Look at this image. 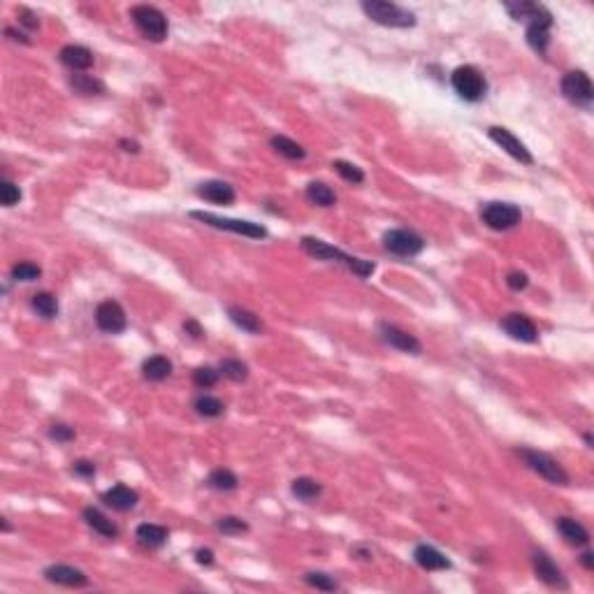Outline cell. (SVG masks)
<instances>
[{
  "instance_id": "277c9868",
  "label": "cell",
  "mask_w": 594,
  "mask_h": 594,
  "mask_svg": "<svg viewBox=\"0 0 594 594\" xmlns=\"http://www.w3.org/2000/svg\"><path fill=\"white\" fill-rule=\"evenodd\" d=\"M451 84L455 88V93L467 102H478L487 91L485 77L474 68V65H460L458 70H453Z\"/></svg>"
},
{
  "instance_id": "9c48e42d",
  "label": "cell",
  "mask_w": 594,
  "mask_h": 594,
  "mask_svg": "<svg viewBox=\"0 0 594 594\" xmlns=\"http://www.w3.org/2000/svg\"><path fill=\"white\" fill-rule=\"evenodd\" d=\"M95 323H97V328L102 332H107V335H119V332L126 330L128 319H126L124 307L119 302L105 299V302H100L95 309Z\"/></svg>"
},
{
  "instance_id": "52a82bcc",
  "label": "cell",
  "mask_w": 594,
  "mask_h": 594,
  "mask_svg": "<svg viewBox=\"0 0 594 594\" xmlns=\"http://www.w3.org/2000/svg\"><path fill=\"white\" fill-rule=\"evenodd\" d=\"M481 218L492 230H511L520 223L523 214L516 205H509V202H487L481 209Z\"/></svg>"
},
{
  "instance_id": "bcb514c9",
  "label": "cell",
  "mask_w": 594,
  "mask_h": 594,
  "mask_svg": "<svg viewBox=\"0 0 594 594\" xmlns=\"http://www.w3.org/2000/svg\"><path fill=\"white\" fill-rule=\"evenodd\" d=\"M121 146H126V151H137V144H135V142H121Z\"/></svg>"
},
{
  "instance_id": "83f0119b",
  "label": "cell",
  "mask_w": 594,
  "mask_h": 594,
  "mask_svg": "<svg viewBox=\"0 0 594 594\" xmlns=\"http://www.w3.org/2000/svg\"><path fill=\"white\" fill-rule=\"evenodd\" d=\"M321 492L323 487L314 478H297V481H292V494L302 501H316L321 497Z\"/></svg>"
},
{
  "instance_id": "5bb4252c",
  "label": "cell",
  "mask_w": 594,
  "mask_h": 594,
  "mask_svg": "<svg viewBox=\"0 0 594 594\" xmlns=\"http://www.w3.org/2000/svg\"><path fill=\"white\" fill-rule=\"evenodd\" d=\"M381 337H384L386 344L397 348V351H404V353H411V355H418L422 351L420 341L413 335H409L406 330H400L397 325L384 323V325H381Z\"/></svg>"
},
{
  "instance_id": "2e32d148",
  "label": "cell",
  "mask_w": 594,
  "mask_h": 594,
  "mask_svg": "<svg viewBox=\"0 0 594 594\" xmlns=\"http://www.w3.org/2000/svg\"><path fill=\"white\" fill-rule=\"evenodd\" d=\"M44 578L49 583L63 585V588H86L88 578L75 566H65V564H54L44 571Z\"/></svg>"
},
{
  "instance_id": "cb8c5ba5",
  "label": "cell",
  "mask_w": 594,
  "mask_h": 594,
  "mask_svg": "<svg viewBox=\"0 0 594 594\" xmlns=\"http://www.w3.org/2000/svg\"><path fill=\"white\" fill-rule=\"evenodd\" d=\"M142 372H144V379H149V381H165L170 374H172V362L162 355H151L149 360H144Z\"/></svg>"
},
{
  "instance_id": "6da1fadb",
  "label": "cell",
  "mask_w": 594,
  "mask_h": 594,
  "mask_svg": "<svg viewBox=\"0 0 594 594\" xmlns=\"http://www.w3.org/2000/svg\"><path fill=\"white\" fill-rule=\"evenodd\" d=\"M302 249L307 251L309 256L319 258V260H332V263H344L348 270L357 276H369L374 272V265L367 263V260H360V258H353L344 254V251H339L335 246H330V244H325L321 239H314V237H304L302 239Z\"/></svg>"
},
{
  "instance_id": "f6af8a7d",
  "label": "cell",
  "mask_w": 594,
  "mask_h": 594,
  "mask_svg": "<svg viewBox=\"0 0 594 594\" xmlns=\"http://www.w3.org/2000/svg\"><path fill=\"white\" fill-rule=\"evenodd\" d=\"M583 564H585V569H592V566H594L592 552H585V555H583Z\"/></svg>"
},
{
  "instance_id": "d4e9b609",
  "label": "cell",
  "mask_w": 594,
  "mask_h": 594,
  "mask_svg": "<svg viewBox=\"0 0 594 594\" xmlns=\"http://www.w3.org/2000/svg\"><path fill=\"white\" fill-rule=\"evenodd\" d=\"M307 200L314 202V205H319V207H335L337 205L335 191H332L328 184H321V182H314V184L307 186Z\"/></svg>"
},
{
  "instance_id": "ab89813d",
  "label": "cell",
  "mask_w": 594,
  "mask_h": 594,
  "mask_svg": "<svg viewBox=\"0 0 594 594\" xmlns=\"http://www.w3.org/2000/svg\"><path fill=\"white\" fill-rule=\"evenodd\" d=\"M49 436L56 439V441H70V439H75V429L68 425H54L49 429Z\"/></svg>"
},
{
  "instance_id": "74e56055",
  "label": "cell",
  "mask_w": 594,
  "mask_h": 594,
  "mask_svg": "<svg viewBox=\"0 0 594 594\" xmlns=\"http://www.w3.org/2000/svg\"><path fill=\"white\" fill-rule=\"evenodd\" d=\"M216 527H218V532H223V534H244V532H249V525L244 523V520H239V518H221Z\"/></svg>"
},
{
  "instance_id": "f35d334b",
  "label": "cell",
  "mask_w": 594,
  "mask_h": 594,
  "mask_svg": "<svg viewBox=\"0 0 594 594\" xmlns=\"http://www.w3.org/2000/svg\"><path fill=\"white\" fill-rule=\"evenodd\" d=\"M304 581L311 585L316 590H325V592H335L337 590V583L330 578L328 574H307Z\"/></svg>"
},
{
  "instance_id": "603a6c76",
  "label": "cell",
  "mask_w": 594,
  "mask_h": 594,
  "mask_svg": "<svg viewBox=\"0 0 594 594\" xmlns=\"http://www.w3.org/2000/svg\"><path fill=\"white\" fill-rule=\"evenodd\" d=\"M137 541L142 543V546H149V548H160L162 543L167 541V530L160 525H153V523H142L137 527Z\"/></svg>"
},
{
  "instance_id": "8992f818",
  "label": "cell",
  "mask_w": 594,
  "mask_h": 594,
  "mask_svg": "<svg viewBox=\"0 0 594 594\" xmlns=\"http://www.w3.org/2000/svg\"><path fill=\"white\" fill-rule=\"evenodd\" d=\"M520 455L525 458V462L530 465V469H534L536 474L546 478L548 483H552V485H569V474L562 469V465H557V462L550 458V455L539 453V451H527V449L520 451Z\"/></svg>"
},
{
  "instance_id": "ac0fdd59",
  "label": "cell",
  "mask_w": 594,
  "mask_h": 594,
  "mask_svg": "<svg viewBox=\"0 0 594 594\" xmlns=\"http://www.w3.org/2000/svg\"><path fill=\"white\" fill-rule=\"evenodd\" d=\"M198 195L202 200L214 202V205H232L234 189L225 182H207L198 186Z\"/></svg>"
},
{
  "instance_id": "f1b7e54d",
  "label": "cell",
  "mask_w": 594,
  "mask_h": 594,
  "mask_svg": "<svg viewBox=\"0 0 594 594\" xmlns=\"http://www.w3.org/2000/svg\"><path fill=\"white\" fill-rule=\"evenodd\" d=\"M30 304L42 319H54V316L59 314V302H56V297L52 292H37V295H32Z\"/></svg>"
},
{
  "instance_id": "d6a6232c",
  "label": "cell",
  "mask_w": 594,
  "mask_h": 594,
  "mask_svg": "<svg viewBox=\"0 0 594 594\" xmlns=\"http://www.w3.org/2000/svg\"><path fill=\"white\" fill-rule=\"evenodd\" d=\"M72 86H75V91L84 93V95H97V93L105 91V86L100 84V81L93 79V77H86V75L72 77Z\"/></svg>"
},
{
  "instance_id": "7402d4cb",
  "label": "cell",
  "mask_w": 594,
  "mask_h": 594,
  "mask_svg": "<svg viewBox=\"0 0 594 594\" xmlns=\"http://www.w3.org/2000/svg\"><path fill=\"white\" fill-rule=\"evenodd\" d=\"M557 530L566 539V543H571V546H588L590 534H588V530H585L581 523H576L574 518H559L557 520Z\"/></svg>"
},
{
  "instance_id": "4316f807",
  "label": "cell",
  "mask_w": 594,
  "mask_h": 594,
  "mask_svg": "<svg viewBox=\"0 0 594 594\" xmlns=\"http://www.w3.org/2000/svg\"><path fill=\"white\" fill-rule=\"evenodd\" d=\"M272 146L276 153H281L283 158L288 160H302L307 156V151L299 146L297 142H292L290 137H283V135H274L272 137Z\"/></svg>"
},
{
  "instance_id": "8fae6325",
  "label": "cell",
  "mask_w": 594,
  "mask_h": 594,
  "mask_svg": "<svg viewBox=\"0 0 594 594\" xmlns=\"http://www.w3.org/2000/svg\"><path fill=\"white\" fill-rule=\"evenodd\" d=\"M550 26H552V16L546 7H541L539 14L527 21V42L532 44V49L541 54L546 52V47L550 42Z\"/></svg>"
},
{
  "instance_id": "4fadbf2b",
  "label": "cell",
  "mask_w": 594,
  "mask_h": 594,
  "mask_svg": "<svg viewBox=\"0 0 594 594\" xmlns=\"http://www.w3.org/2000/svg\"><path fill=\"white\" fill-rule=\"evenodd\" d=\"M501 328L506 330L509 337L525 341V344H534V341L539 339V330H536V325L527 319L525 314H509L506 319L501 321Z\"/></svg>"
},
{
  "instance_id": "e0dca14e",
  "label": "cell",
  "mask_w": 594,
  "mask_h": 594,
  "mask_svg": "<svg viewBox=\"0 0 594 594\" xmlns=\"http://www.w3.org/2000/svg\"><path fill=\"white\" fill-rule=\"evenodd\" d=\"M137 499H140V497H137V492L130 490L128 485H114V487H109V490L102 494V501L107 504L109 509L121 511V513H124V511L135 509Z\"/></svg>"
},
{
  "instance_id": "ba28073f",
  "label": "cell",
  "mask_w": 594,
  "mask_h": 594,
  "mask_svg": "<svg viewBox=\"0 0 594 594\" xmlns=\"http://www.w3.org/2000/svg\"><path fill=\"white\" fill-rule=\"evenodd\" d=\"M384 246L386 251L402 258H411L418 256L422 249H425V239L420 234L411 232V230H390L384 234Z\"/></svg>"
},
{
  "instance_id": "d590c367",
  "label": "cell",
  "mask_w": 594,
  "mask_h": 594,
  "mask_svg": "<svg viewBox=\"0 0 594 594\" xmlns=\"http://www.w3.org/2000/svg\"><path fill=\"white\" fill-rule=\"evenodd\" d=\"M216 381H218V372L214 367H198L193 372V384L198 386V388H211V386H216Z\"/></svg>"
},
{
  "instance_id": "484cf974",
  "label": "cell",
  "mask_w": 594,
  "mask_h": 594,
  "mask_svg": "<svg viewBox=\"0 0 594 594\" xmlns=\"http://www.w3.org/2000/svg\"><path fill=\"white\" fill-rule=\"evenodd\" d=\"M227 314H230V319H232L234 325H239L242 330L251 332V335H260V332H263V323H260V319H258L256 314L246 311V309L230 307V309H227Z\"/></svg>"
},
{
  "instance_id": "b9f144b4",
  "label": "cell",
  "mask_w": 594,
  "mask_h": 594,
  "mask_svg": "<svg viewBox=\"0 0 594 594\" xmlns=\"http://www.w3.org/2000/svg\"><path fill=\"white\" fill-rule=\"evenodd\" d=\"M72 471H75L77 476L91 478V476L95 474V467H93V462H88V460H79V462H75V467H72Z\"/></svg>"
},
{
  "instance_id": "7c38bea8",
  "label": "cell",
  "mask_w": 594,
  "mask_h": 594,
  "mask_svg": "<svg viewBox=\"0 0 594 594\" xmlns=\"http://www.w3.org/2000/svg\"><path fill=\"white\" fill-rule=\"evenodd\" d=\"M487 133H490V140L497 142V144L501 146V149L509 153V156H513L516 160L525 162V165H532V162H534L532 153L527 151V146H525L523 142H520L513 133H509L506 128H490Z\"/></svg>"
},
{
  "instance_id": "60d3db41",
  "label": "cell",
  "mask_w": 594,
  "mask_h": 594,
  "mask_svg": "<svg viewBox=\"0 0 594 594\" xmlns=\"http://www.w3.org/2000/svg\"><path fill=\"white\" fill-rule=\"evenodd\" d=\"M506 283H509L511 290H523V288H527V274H523V272H511L509 279H506Z\"/></svg>"
},
{
  "instance_id": "30bf717a",
  "label": "cell",
  "mask_w": 594,
  "mask_h": 594,
  "mask_svg": "<svg viewBox=\"0 0 594 594\" xmlns=\"http://www.w3.org/2000/svg\"><path fill=\"white\" fill-rule=\"evenodd\" d=\"M562 93L566 100H571L574 105H590L594 97V88L592 81L585 72L576 70V72H566L562 79Z\"/></svg>"
},
{
  "instance_id": "836d02e7",
  "label": "cell",
  "mask_w": 594,
  "mask_h": 594,
  "mask_svg": "<svg viewBox=\"0 0 594 594\" xmlns=\"http://www.w3.org/2000/svg\"><path fill=\"white\" fill-rule=\"evenodd\" d=\"M40 274H42V270L35 265V263H19V265H14L12 267V279L14 281H35L40 279Z\"/></svg>"
},
{
  "instance_id": "3957f363",
  "label": "cell",
  "mask_w": 594,
  "mask_h": 594,
  "mask_svg": "<svg viewBox=\"0 0 594 594\" xmlns=\"http://www.w3.org/2000/svg\"><path fill=\"white\" fill-rule=\"evenodd\" d=\"M130 19H133L135 28L142 32L151 42H162L167 37V19L158 7L151 5H135L130 10Z\"/></svg>"
},
{
  "instance_id": "7a4b0ae2",
  "label": "cell",
  "mask_w": 594,
  "mask_h": 594,
  "mask_svg": "<svg viewBox=\"0 0 594 594\" xmlns=\"http://www.w3.org/2000/svg\"><path fill=\"white\" fill-rule=\"evenodd\" d=\"M362 12L369 16L372 21L381 23V26L390 28H409L416 23V16L409 10L395 5V3H384V0H367L362 3Z\"/></svg>"
},
{
  "instance_id": "ffe728a7",
  "label": "cell",
  "mask_w": 594,
  "mask_h": 594,
  "mask_svg": "<svg viewBox=\"0 0 594 594\" xmlns=\"http://www.w3.org/2000/svg\"><path fill=\"white\" fill-rule=\"evenodd\" d=\"M61 63L68 65L70 70H88L93 65V54L86 47L68 44L61 49Z\"/></svg>"
},
{
  "instance_id": "1f68e13d",
  "label": "cell",
  "mask_w": 594,
  "mask_h": 594,
  "mask_svg": "<svg viewBox=\"0 0 594 594\" xmlns=\"http://www.w3.org/2000/svg\"><path fill=\"white\" fill-rule=\"evenodd\" d=\"M332 167L337 170V174L344 179L348 184H362L364 182V172L353 162H346V160H335L332 162Z\"/></svg>"
},
{
  "instance_id": "7bdbcfd3",
  "label": "cell",
  "mask_w": 594,
  "mask_h": 594,
  "mask_svg": "<svg viewBox=\"0 0 594 594\" xmlns=\"http://www.w3.org/2000/svg\"><path fill=\"white\" fill-rule=\"evenodd\" d=\"M198 562L200 564H211V562H214V555H211V550H198Z\"/></svg>"
},
{
  "instance_id": "e575fe53",
  "label": "cell",
  "mask_w": 594,
  "mask_h": 594,
  "mask_svg": "<svg viewBox=\"0 0 594 594\" xmlns=\"http://www.w3.org/2000/svg\"><path fill=\"white\" fill-rule=\"evenodd\" d=\"M221 372H223V376L232 379V381H244V379L249 376L246 364L239 362V360H223L221 362Z\"/></svg>"
},
{
  "instance_id": "4dcf8cb0",
  "label": "cell",
  "mask_w": 594,
  "mask_h": 594,
  "mask_svg": "<svg viewBox=\"0 0 594 594\" xmlns=\"http://www.w3.org/2000/svg\"><path fill=\"white\" fill-rule=\"evenodd\" d=\"M195 411H198L200 416H205V418H218V416H223L225 406H223L221 400H218V397L202 395V397L195 400Z\"/></svg>"
},
{
  "instance_id": "f546056e",
  "label": "cell",
  "mask_w": 594,
  "mask_h": 594,
  "mask_svg": "<svg viewBox=\"0 0 594 594\" xmlns=\"http://www.w3.org/2000/svg\"><path fill=\"white\" fill-rule=\"evenodd\" d=\"M207 483H209V487H214V490L227 492V490H234L239 481H237V476H234L230 469H214L209 474Z\"/></svg>"
},
{
  "instance_id": "5b68a950",
  "label": "cell",
  "mask_w": 594,
  "mask_h": 594,
  "mask_svg": "<svg viewBox=\"0 0 594 594\" xmlns=\"http://www.w3.org/2000/svg\"><path fill=\"white\" fill-rule=\"evenodd\" d=\"M191 218H195V221H202L205 225L218 227V230H227V232H234V234H244V237H251V239H263V237H267V230H265V227L258 225V223H251V221H239V218H223V216L209 214V211H191Z\"/></svg>"
},
{
  "instance_id": "8d00e7d4",
  "label": "cell",
  "mask_w": 594,
  "mask_h": 594,
  "mask_svg": "<svg viewBox=\"0 0 594 594\" xmlns=\"http://www.w3.org/2000/svg\"><path fill=\"white\" fill-rule=\"evenodd\" d=\"M0 200H3L5 207H14L16 202L21 200L19 186L12 184V182H7V179H3V184H0Z\"/></svg>"
},
{
  "instance_id": "d6986e66",
  "label": "cell",
  "mask_w": 594,
  "mask_h": 594,
  "mask_svg": "<svg viewBox=\"0 0 594 594\" xmlns=\"http://www.w3.org/2000/svg\"><path fill=\"white\" fill-rule=\"evenodd\" d=\"M413 559L418 562V566L427 569V571H444V569H451L449 557L432 546H425V543L413 550Z\"/></svg>"
},
{
  "instance_id": "9a60e30c",
  "label": "cell",
  "mask_w": 594,
  "mask_h": 594,
  "mask_svg": "<svg viewBox=\"0 0 594 594\" xmlns=\"http://www.w3.org/2000/svg\"><path fill=\"white\" fill-rule=\"evenodd\" d=\"M532 562H534V571L536 576L550 585V588H557V590H569V583L564 581L562 571L557 569V564L552 562V559L546 555V552H534L532 555Z\"/></svg>"
},
{
  "instance_id": "ee69618b",
  "label": "cell",
  "mask_w": 594,
  "mask_h": 594,
  "mask_svg": "<svg viewBox=\"0 0 594 594\" xmlns=\"http://www.w3.org/2000/svg\"><path fill=\"white\" fill-rule=\"evenodd\" d=\"M21 16H23L21 23H26L28 28H37V19H35V16H32L30 12H21Z\"/></svg>"
},
{
  "instance_id": "44dd1931",
  "label": "cell",
  "mask_w": 594,
  "mask_h": 594,
  "mask_svg": "<svg viewBox=\"0 0 594 594\" xmlns=\"http://www.w3.org/2000/svg\"><path fill=\"white\" fill-rule=\"evenodd\" d=\"M84 520H86V525L91 527L93 532L105 536V539H117V536H119V527L114 525L107 516H102L100 511L93 509V506L84 509Z\"/></svg>"
}]
</instances>
